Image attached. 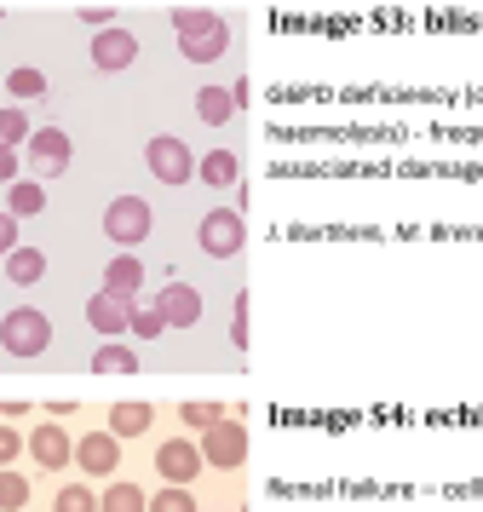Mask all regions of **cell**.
<instances>
[{"label":"cell","instance_id":"24","mask_svg":"<svg viewBox=\"0 0 483 512\" xmlns=\"http://www.w3.org/2000/svg\"><path fill=\"white\" fill-rule=\"evenodd\" d=\"M133 334H138V340H161V334H167V317L156 311V300H150V305L133 300Z\"/></svg>","mask_w":483,"mask_h":512},{"label":"cell","instance_id":"31","mask_svg":"<svg viewBox=\"0 0 483 512\" xmlns=\"http://www.w3.org/2000/svg\"><path fill=\"white\" fill-rule=\"evenodd\" d=\"M18 449H23V438L12 432V426H0V466H12V461H18Z\"/></svg>","mask_w":483,"mask_h":512},{"label":"cell","instance_id":"3","mask_svg":"<svg viewBox=\"0 0 483 512\" xmlns=\"http://www.w3.org/2000/svg\"><path fill=\"white\" fill-rule=\"evenodd\" d=\"M150 202L144 196H115L110 208H104V236H110L115 248H138L144 236H150Z\"/></svg>","mask_w":483,"mask_h":512},{"label":"cell","instance_id":"6","mask_svg":"<svg viewBox=\"0 0 483 512\" xmlns=\"http://www.w3.org/2000/svg\"><path fill=\"white\" fill-rule=\"evenodd\" d=\"M69 156H75V150H69L64 127H41V133H29V167H35L41 179H58V173L69 167Z\"/></svg>","mask_w":483,"mask_h":512},{"label":"cell","instance_id":"33","mask_svg":"<svg viewBox=\"0 0 483 512\" xmlns=\"http://www.w3.org/2000/svg\"><path fill=\"white\" fill-rule=\"evenodd\" d=\"M230 340L248 346V300H236V323H230Z\"/></svg>","mask_w":483,"mask_h":512},{"label":"cell","instance_id":"2","mask_svg":"<svg viewBox=\"0 0 483 512\" xmlns=\"http://www.w3.org/2000/svg\"><path fill=\"white\" fill-rule=\"evenodd\" d=\"M144 167L156 173L161 185H190L196 179V156H190V144L184 139H173V133H161V139H150L144 144Z\"/></svg>","mask_w":483,"mask_h":512},{"label":"cell","instance_id":"16","mask_svg":"<svg viewBox=\"0 0 483 512\" xmlns=\"http://www.w3.org/2000/svg\"><path fill=\"white\" fill-rule=\"evenodd\" d=\"M196 179H202L207 190H230V185H236V156H230L225 144H219V150H207L202 162H196Z\"/></svg>","mask_w":483,"mask_h":512},{"label":"cell","instance_id":"7","mask_svg":"<svg viewBox=\"0 0 483 512\" xmlns=\"http://www.w3.org/2000/svg\"><path fill=\"white\" fill-rule=\"evenodd\" d=\"M156 311L167 317V328H196L202 323V294L190 288V282H161V294H156Z\"/></svg>","mask_w":483,"mask_h":512},{"label":"cell","instance_id":"28","mask_svg":"<svg viewBox=\"0 0 483 512\" xmlns=\"http://www.w3.org/2000/svg\"><path fill=\"white\" fill-rule=\"evenodd\" d=\"M179 420L196 426V432H207L213 420H225V409H219V403H179Z\"/></svg>","mask_w":483,"mask_h":512},{"label":"cell","instance_id":"17","mask_svg":"<svg viewBox=\"0 0 483 512\" xmlns=\"http://www.w3.org/2000/svg\"><path fill=\"white\" fill-rule=\"evenodd\" d=\"M150 420H156L150 403H115V409H110V432H115V438H144V432H150Z\"/></svg>","mask_w":483,"mask_h":512},{"label":"cell","instance_id":"29","mask_svg":"<svg viewBox=\"0 0 483 512\" xmlns=\"http://www.w3.org/2000/svg\"><path fill=\"white\" fill-rule=\"evenodd\" d=\"M150 512H196V501H190V489L184 484H167L156 501H150Z\"/></svg>","mask_w":483,"mask_h":512},{"label":"cell","instance_id":"4","mask_svg":"<svg viewBox=\"0 0 483 512\" xmlns=\"http://www.w3.org/2000/svg\"><path fill=\"white\" fill-rule=\"evenodd\" d=\"M202 461L219 466V472H236V466L248 461V432H242V420H213L202 432Z\"/></svg>","mask_w":483,"mask_h":512},{"label":"cell","instance_id":"5","mask_svg":"<svg viewBox=\"0 0 483 512\" xmlns=\"http://www.w3.org/2000/svg\"><path fill=\"white\" fill-rule=\"evenodd\" d=\"M196 242H202V254H207V259H236V254H242V213H236V208L202 213V225H196Z\"/></svg>","mask_w":483,"mask_h":512},{"label":"cell","instance_id":"8","mask_svg":"<svg viewBox=\"0 0 483 512\" xmlns=\"http://www.w3.org/2000/svg\"><path fill=\"white\" fill-rule=\"evenodd\" d=\"M202 466H207V461H202V449H196L190 438H167V443L156 449V472L167 478V484H190Z\"/></svg>","mask_w":483,"mask_h":512},{"label":"cell","instance_id":"13","mask_svg":"<svg viewBox=\"0 0 483 512\" xmlns=\"http://www.w3.org/2000/svg\"><path fill=\"white\" fill-rule=\"evenodd\" d=\"M138 282H144V265H138L133 248H121V254L104 265V288H110V294H121V300H138Z\"/></svg>","mask_w":483,"mask_h":512},{"label":"cell","instance_id":"9","mask_svg":"<svg viewBox=\"0 0 483 512\" xmlns=\"http://www.w3.org/2000/svg\"><path fill=\"white\" fill-rule=\"evenodd\" d=\"M87 323L104 334V340H115V334H127L133 328V300H121V294H110V288H98L87 300Z\"/></svg>","mask_w":483,"mask_h":512},{"label":"cell","instance_id":"30","mask_svg":"<svg viewBox=\"0 0 483 512\" xmlns=\"http://www.w3.org/2000/svg\"><path fill=\"white\" fill-rule=\"evenodd\" d=\"M18 248V213H0V259Z\"/></svg>","mask_w":483,"mask_h":512},{"label":"cell","instance_id":"1","mask_svg":"<svg viewBox=\"0 0 483 512\" xmlns=\"http://www.w3.org/2000/svg\"><path fill=\"white\" fill-rule=\"evenodd\" d=\"M0 346L12 351V357H41V351L52 346V323H46V311H35V305L6 311V317H0Z\"/></svg>","mask_w":483,"mask_h":512},{"label":"cell","instance_id":"20","mask_svg":"<svg viewBox=\"0 0 483 512\" xmlns=\"http://www.w3.org/2000/svg\"><path fill=\"white\" fill-rule=\"evenodd\" d=\"M41 208H46V190L35 185V179H12V190H6V213H18V219H35Z\"/></svg>","mask_w":483,"mask_h":512},{"label":"cell","instance_id":"34","mask_svg":"<svg viewBox=\"0 0 483 512\" xmlns=\"http://www.w3.org/2000/svg\"><path fill=\"white\" fill-rule=\"evenodd\" d=\"M81 18H87L92 29H110V12H104V6H87V12H81Z\"/></svg>","mask_w":483,"mask_h":512},{"label":"cell","instance_id":"21","mask_svg":"<svg viewBox=\"0 0 483 512\" xmlns=\"http://www.w3.org/2000/svg\"><path fill=\"white\" fill-rule=\"evenodd\" d=\"M98 512H150V495L138 484H110L98 495Z\"/></svg>","mask_w":483,"mask_h":512},{"label":"cell","instance_id":"14","mask_svg":"<svg viewBox=\"0 0 483 512\" xmlns=\"http://www.w3.org/2000/svg\"><path fill=\"white\" fill-rule=\"evenodd\" d=\"M236 110H242V98L230 93V87H202V93H196V116H202L207 127H225Z\"/></svg>","mask_w":483,"mask_h":512},{"label":"cell","instance_id":"12","mask_svg":"<svg viewBox=\"0 0 483 512\" xmlns=\"http://www.w3.org/2000/svg\"><path fill=\"white\" fill-rule=\"evenodd\" d=\"M29 455H35V466L58 472V466L75 461V443L64 438V426H52V420H46V426H35V432H29Z\"/></svg>","mask_w":483,"mask_h":512},{"label":"cell","instance_id":"25","mask_svg":"<svg viewBox=\"0 0 483 512\" xmlns=\"http://www.w3.org/2000/svg\"><path fill=\"white\" fill-rule=\"evenodd\" d=\"M6 93L12 98H46V75L41 70H12L6 75Z\"/></svg>","mask_w":483,"mask_h":512},{"label":"cell","instance_id":"27","mask_svg":"<svg viewBox=\"0 0 483 512\" xmlns=\"http://www.w3.org/2000/svg\"><path fill=\"white\" fill-rule=\"evenodd\" d=\"M0 144H29V116H23L18 104L0 110Z\"/></svg>","mask_w":483,"mask_h":512},{"label":"cell","instance_id":"32","mask_svg":"<svg viewBox=\"0 0 483 512\" xmlns=\"http://www.w3.org/2000/svg\"><path fill=\"white\" fill-rule=\"evenodd\" d=\"M18 179V144H0V185Z\"/></svg>","mask_w":483,"mask_h":512},{"label":"cell","instance_id":"15","mask_svg":"<svg viewBox=\"0 0 483 512\" xmlns=\"http://www.w3.org/2000/svg\"><path fill=\"white\" fill-rule=\"evenodd\" d=\"M41 277H46L41 248H12V254H6V282H12V288H35Z\"/></svg>","mask_w":483,"mask_h":512},{"label":"cell","instance_id":"11","mask_svg":"<svg viewBox=\"0 0 483 512\" xmlns=\"http://www.w3.org/2000/svg\"><path fill=\"white\" fill-rule=\"evenodd\" d=\"M75 466H87V478H110L121 466V438L115 432H87L75 443Z\"/></svg>","mask_w":483,"mask_h":512},{"label":"cell","instance_id":"23","mask_svg":"<svg viewBox=\"0 0 483 512\" xmlns=\"http://www.w3.org/2000/svg\"><path fill=\"white\" fill-rule=\"evenodd\" d=\"M23 507H29V478L0 466V512H23Z\"/></svg>","mask_w":483,"mask_h":512},{"label":"cell","instance_id":"18","mask_svg":"<svg viewBox=\"0 0 483 512\" xmlns=\"http://www.w3.org/2000/svg\"><path fill=\"white\" fill-rule=\"evenodd\" d=\"M92 374H138V351L133 346H115V340H104V346L92 351Z\"/></svg>","mask_w":483,"mask_h":512},{"label":"cell","instance_id":"22","mask_svg":"<svg viewBox=\"0 0 483 512\" xmlns=\"http://www.w3.org/2000/svg\"><path fill=\"white\" fill-rule=\"evenodd\" d=\"M173 29H179V41H190V35H213V29H225V18H219V12H196V6H184V12H173Z\"/></svg>","mask_w":483,"mask_h":512},{"label":"cell","instance_id":"10","mask_svg":"<svg viewBox=\"0 0 483 512\" xmlns=\"http://www.w3.org/2000/svg\"><path fill=\"white\" fill-rule=\"evenodd\" d=\"M138 58V41H133V29H98V35H92V64H98V70L104 75H115V70H127V64H133Z\"/></svg>","mask_w":483,"mask_h":512},{"label":"cell","instance_id":"19","mask_svg":"<svg viewBox=\"0 0 483 512\" xmlns=\"http://www.w3.org/2000/svg\"><path fill=\"white\" fill-rule=\"evenodd\" d=\"M179 52L190 58V64H213V58H225L230 52V24L213 29V35H190V41H179Z\"/></svg>","mask_w":483,"mask_h":512},{"label":"cell","instance_id":"26","mask_svg":"<svg viewBox=\"0 0 483 512\" xmlns=\"http://www.w3.org/2000/svg\"><path fill=\"white\" fill-rule=\"evenodd\" d=\"M52 507H58V512H98V495H92L87 484H64Z\"/></svg>","mask_w":483,"mask_h":512}]
</instances>
